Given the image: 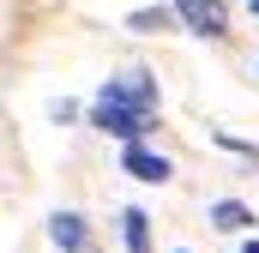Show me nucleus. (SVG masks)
<instances>
[{
	"label": "nucleus",
	"instance_id": "2",
	"mask_svg": "<svg viewBox=\"0 0 259 253\" xmlns=\"http://www.w3.org/2000/svg\"><path fill=\"white\" fill-rule=\"evenodd\" d=\"M103 103H127L139 115H157V85H151V72H127V78H109L103 91H97Z\"/></svg>",
	"mask_w": 259,
	"mask_h": 253
},
{
	"label": "nucleus",
	"instance_id": "12",
	"mask_svg": "<svg viewBox=\"0 0 259 253\" xmlns=\"http://www.w3.org/2000/svg\"><path fill=\"white\" fill-rule=\"evenodd\" d=\"M181 253H187V247H181Z\"/></svg>",
	"mask_w": 259,
	"mask_h": 253
},
{
	"label": "nucleus",
	"instance_id": "5",
	"mask_svg": "<svg viewBox=\"0 0 259 253\" xmlns=\"http://www.w3.org/2000/svg\"><path fill=\"white\" fill-rule=\"evenodd\" d=\"M49 235H55L61 253H78L84 241H91V223H84L78 211H55V217H49Z\"/></svg>",
	"mask_w": 259,
	"mask_h": 253
},
{
	"label": "nucleus",
	"instance_id": "4",
	"mask_svg": "<svg viewBox=\"0 0 259 253\" xmlns=\"http://www.w3.org/2000/svg\"><path fill=\"white\" fill-rule=\"evenodd\" d=\"M121 169H127L133 181H169V157H157V151H145V145H121Z\"/></svg>",
	"mask_w": 259,
	"mask_h": 253
},
{
	"label": "nucleus",
	"instance_id": "1",
	"mask_svg": "<svg viewBox=\"0 0 259 253\" xmlns=\"http://www.w3.org/2000/svg\"><path fill=\"white\" fill-rule=\"evenodd\" d=\"M91 121L103 126L109 139H121V145H139V139H145V133L157 126V115H139V109H127V103H103V97H97Z\"/></svg>",
	"mask_w": 259,
	"mask_h": 253
},
{
	"label": "nucleus",
	"instance_id": "7",
	"mask_svg": "<svg viewBox=\"0 0 259 253\" xmlns=\"http://www.w3.org/2000/svg\"><path fill=\"white\" fill-rule=\"evenodd\" d=\"M121 241H127V253H151V217L145 211H121Z\"/></svg>",
	"mask_w": 259,
	"mask_h": 253
},
{
	"label": "nucleus",
	"instance_id": "8",
	"mask_svg": "<svg viewBox=\"0 0 259 253\" xmlns=\"http://www.w3.org/2000/svg\"><path fill=\"white\" fill-rule=\"evenodd\" d=\"M169 18H175V12H169V6H145V12H133L127 24H133V30H163V24H169Z\"/></svg>",
	"mask_w": 259,
	"mask_h": 253
},
{
	"label": "nucleus",
	"instance_id": "10",
	"mask_svg": "<svg viewBox=\"0 0 259 253\" xmlns=\"http://www.w3.org/2000/svg\"><path fill=\"white\" fill-rule=\"evenodd\" d=\"M78 253H97V247H91V241H84V247H78Z\"/></svg>",
	"mask_w": 259,
	"mask_h": 253
},
{
	"label": "nucleus",
	"instance_id": "6",
	"mask_svg": "<svg viewBox=\"0 0 259 253\" xmlns=\"http://www.w3.org/2000/svg\"><path fill=\"white\" fill-rule=\"evenodd\" d=\"M211 223H217L223 235H241V229H253V211H247L241 199H217V205H211Z\"/></svg>",
	"mask_w": 259,
	"mask_h": 253
},
{
	"label": "nucleus",
	"instance_id": "11",
	"mask_svg": "<svg viewBox=\"0 0 259 253\" xmlns=\"http://www.w3.org/2000/svg\"><path fill=\"white\" fill-rule=\"evenodd\" d=\"M253 12H259V0H253Z\"/></svg>",
	"mask_w": 259,
	"mask_h": 253
},
{
	"label": "nucleus",
	"instance_id": "9",
	"mask_svg": "<svg viewBox=\"0 0 259 253\" xmlns=\"http://www.w3.org/2000/svg\"><path fill=\"white\" fill-rule=\"evenodd\" d=\"M241 253H259V235H253V241H247V247H241Z\"/></svg>",
	"mask_w": 259,
	"mask_h": 253
},
{
	"label": "nucleus",
	"instance_id": "3",
	"mask_svg": "<svg viewBox=\"0 0 259 253\" xmlns=\"http://www.w3.org/2000/svg\"><path fill=\"white\" fill-rule=\"evenodd\" d=\"M169 12H175L193 36H223V30H229V6H223V0H175Z\"/></svg>",
	"mask_w": 259,
	"mask_h": 253
}]
</instances>
